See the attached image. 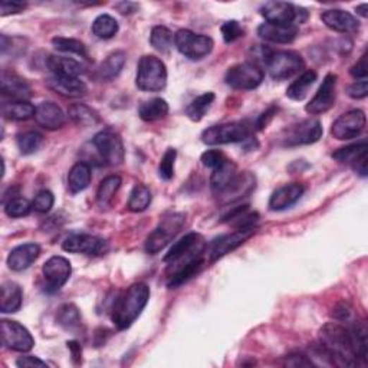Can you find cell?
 I'll list each match as a JSON object with an SVG mask.
<instances>
[{"mask_svg":"<svg viewBox=\"0 0 368 368\" xmlns=\"http://www.w3.org/2000/svg\"><path fill=\"white\" fill-rule=\"evenodd\" d=\"M285 365H288V367H311V365H315V362L311 358H308L307 355L292 354V355L286 357Z\"/></svg>","mask_w":368,"mask_h":368,"instance_id":"cell-54","label":"cell"},{"mask_svg":"<svg viewBox=\"0 0 368 368\" xmlns=\"http://www.w3.org/2000/svg\"><path fill=\"white\" fill-rule=\"evenodd\" d=\"M264 77V69L259 65L254 62H243L228 69L225 81L233 90L252 91L262 84Z\"/></svg>","mask_w":368,"mask_h":368,"instance_id":"cell-9","label":"cell"},{"mask_svg":"<svg viewBox=\"0 0 368 368\" xmlns=\"http://www.w3.org/2000/svg\"><path fill=\"white\" fill-rule=\"evenodd\" d=\"M206 247L204 242L200 243L196 249H193L190 253L184 254L181 259L176 261L174 264L168 265V288H178L183 283H186L192 278H195L204 266L206 259Z\"/></svg>","mask_w":368,"mask_h":368,"instance_id":"cell-4","label":"cell"},{"mask_svg":"<svg viewBox=\"0 0 368 368\" xmlns=\"http://www.w3.org/2000/svg\"><path fill=\"white\" fill-rule=\"evenodd\" d=\"M48 87L56 94L65 98H81L88 92V88L84 81L80 78H68L52 75L48 81Z\"/></svg>","mask_w":368,"mask_h":368,"instance_id":"cell-27","label":"cell"},{"mask_svg":"<svg viewBox=\"0 0 368 368\" xmlns=\"http://www.w3.org/2000/svg\"><path fill=\"white\" fill-rule=\"evenodd\" d=\"M365 124L367 118L361 109H351V111L340 116L334 121L333 127H331V134L340 141L352 140L361 135V133L365 128Z\"/></svg>","mask_w":368,"mask_h":368,"instance_id":"cell-17","label":"cell"},{"mask_svg":"<svg viewBox=\"0 0 368 368\" xmlns=\"http://www.w3.org/2000/svg\"><path fill=\"white\" fill-rule=\"evenodd\" d=\"M254 233H256V228H247V229H236L232 233L219 236L210 243L209 249L206 250L209 261L216 262L219 259H222L223 256L232 253L243 243H246Z\"/></svg>","mask_w":368,"mask_h":368,"instance_id":"cell-13","label":"cell"},{"mask_svg":"<svg viewBox=\"0 0 368 368\" xmlns=\"http://www.w3.org/2000/svg\"><path fill=\"white\" fill-rule=\"evenodd\" d=\"M16 144H18V149L22 154L30 156V154H35L36 152L41 150V147L44 145V135L39 134L38 131L20 133L16 137Z\"/></svg>","mask_w":368,"mask_h":368,"instance_id":"cell-43","label":"cell"},{"mask_svg":"<svg viewBox=\"0 0 368 368\" xmlns=\"http://www.w3.org/2000/svg\"><path fill=\"white\" fill-rule=\"evenodd\" d=\"M350 333H351V341H352V348H354V354L358 360L360 364H365L367 362V328L364 322H352V325L350 326Z\"/></svg>","mask_w":368,"mask_h":368,"instance_id":"cell-38","label":"cell"},{"mask_svg":"<svg viewBox=\"0 0 368 368\" xmlns=\"http://www.w3.org/2000/svg\"><path fill=\"white\" fill-rule=\"evenodd\" d=\"M44 278L49 292L59 290L70 278L72 266L70 262L63 256H52L45 262L42 268Z\"/></svg>","mask_w":368,"mask_h":368,"instance_id":"cell-18","label":"cell"},{"mask_svg":"<svg viewBox=\"0 0 368 368\" xmlns=\"http://www.w3.org/2000/svg\"><path fill=\"white\" fill-rule=\"evenodd\" d=\"M150 300V288L145 283H134L116 300L111 319L118 329L130 328L141 315Z\"/></svg>","mask_w":368,"mask_h":368,"instance_id":"cell-2","label":"cell"},{"mask_svg":"<svg viewBox=\"0 0 368 368\" xmlns=\"http://www.w3.org/2000/svg\"><path fill=\"white\" fill-rule=\"evenodd\" d=\"M152 200H153L152 190L147 186H144V184H137V186L130 193L127 207L134 213H140V211L149 209V206L152 204Z\"/></svg>","mask_w":368,"mask_h":368,"instance_id":"cell-42","label":"cell"},{"mask_svg":"<svg viewBox=\"0 0 368 368\" xmlns=\"http://www.w3.org/2000/svg\"><path fill=\"white\" fill-rule=\"evenodd\" d=\"M16 365L20 368H26V367H47L48 364L42 360H39L38 357L33 355H25L16 360Z\"/></svg>","mask_w":368,"mask_h":368,"instance_id":"cell-56","label":"cell"},{"mask_svg":"<svg viewBox=\"0 0 368 368\" xmlns=\"http://www.w3.org/2000/svg\"><path fill=\"white\" fill-rule=\"evenodd\" d=\"M337 80L338 77L336 73H328V75L324 78L319 90L305 106V111L308 114L311 116L325 114L334 106L337 98Z\"/></svg>","mask_w":368,"mask_h":368,"instance_id":"cell-15","label":"cell"},{"mask_svg":"<svg viewBox=\"0 0 368 368\" xmlns=\"http://www.w3.org/2000/svg\"><path fill=\"white\" fill-rule=\"evenodd\" d=\"M95 149L108 166H118L124 161L125 150L121 137L113 130H104L92 140Z\"/></svg>","mask_w":368,"mask_h":368,"instance_id":"cell-12","label":"cell"},{"mask_svg":"<svg viewBox=\"0 0 368 368\" xmlns=\"http://www.w3.org/2000/svg\"><path fill=\"white\" fill-rule=\"evenodd\" d=\"M48 68L51 72L56 77H68V78H78L81 73L84 72L82 65L72 59V58H65V56H49L47 61Z\"/></svg>","mask_w":368,"mask_h":368,"instance_id":"cell-31","label":"cell"},{"mask_svg":"<svg viewBox=\"0 0 368 368\" xmlns=\"http://www.w3.org/2000/svg\"><path fill=\"white\" fill-rule=\"evenodd\" d=\"M367 150H368V144L364 140L361 142H355V144L343 147V149L337 150L333 154V159L337 160L338 163L351 164L352 168L361 177H365L367 176Z\"/></svg>","mask_w":368,"mask_h":368,"instance_id":"cell-19","label":"cell"},{"mask_svg":"<svg viewBox=\"0 0 368 368\" xmlns=\"http://www.w3.org/2000/svg\"><path fill=\"white\" fill-rule=\"evenodd\" d=\"M350 73H351V77L355 78V80H360V81L367 80V75H368V70H367V54H364L360 58V61L355 65L351 66Z\"/></svg>","mask_w":368,"mask_h":368,"instance_id":"cell-53","label":"cell"},{"mask_svg":"<svg viewBox=\"0 0 368 368\" xmlns=\"http://www.w3.org/2000/svg\"><path fill=\"white\" fill-rule=\"evenodd\" d=\"M265 65L268 68L271 78L275 81L289 80L305 68L302 56L293 51L271 52Z\"/></svg>","mask_w":368,"mask_h":368,"instance_id":"cell-8","label":"cell"},{"mask_svg":"<svg viewBox=\"0 0 368 368\" xmlns=\"http://www.w3.org/2000/svg\"><path fill=\"white\" fill-rule=\"evenodd\" d=\"M275 113H276V108H275V106L269 108L268 111H265L259 118H257V121H256V128H257V130L265 128V127L268 125V123L274 118V114H275Z\"/></svg>","mask_w":368,"mask_h":368,"instance_id":"cell-57","label":"cell"},{"mask_svg":"<svg viewBox=\"0 0 368 368\" xmlns=\"http://www.w3.org/2000/svg\"><path fill=\"white\" fill-rule=\"evenodd\" d=\"M236 176H238V167L232 160L228 159L222 166H219L211 173L210 177L211 192L216 196L222 195L231 186V183L235 180Z\"/></svg>","mask_w":368,"mask_h":368,"instance_id":"cell-28","label":"cell"},{"mask_svg":"<svg viewBox=\"0 0 368 368\" xmlns=\"http://www.w3.org/2000/svg\"><path fill=\"white\" fill-rule=\"evenodd\" d=\"M222 36L226 44H232L243 36V29L238 20H228L222 25Z\"/></svg>","mask_w":368,"mask_h":368,"instance_id":"cell-49","label":"cell"},{"mask_svg":"<svg viewBox=\"0 0 368 368\" xmlns=\"http://www.w3.org/2000/svg\"><path fill=\"white\" fill-rule=\"evenodd\" d=\"M252 127L245 121H233L213 125L203 131L202 141L207 145H223L243 142L250 138Z\"/></svg>","mask_w":368,"mask_h":368,"instance_id":"cell-6","label":"cell"},{"mask_svg":"<svg viewBox=\"0 0 368 368\" xmlns=\"http://www.w3.org/2000/svg\"><path fill=\"white\" fill-rule=\"evenodd\" d=\"M135 85L145 92L163 91L167 85L166 63L154 55H144L137 65Z\"/></svg>","mask_w":368,"mask_h":368,"instance_id":"cell-3","label":"cell"},{"mask_svg":"<svg viewBox=\"0 0 368 368\" xmlns=\"http://www.w3.org/2000/svg\"><path fill=\"white\" fill-rule=\"evenodd\" d=\"M55 203V196L52 192L49 190H42L38 195H36L35 200H33V209L38 213H48Z\"/></svg>","mask_w":368,"mask_h":368,"instance_id":"cell-50","label":"cell"},{"mask_svg":"<svg viewBox=\"0 0 368 368\" xmlns=\"http://www.w3.org/2000/svg\"><path fill=\"white\" fill-rule=\"evenodd\" d=\"M0 326H2V341L6 348L18 352H29L33 348L35 340L32 334L18 321L2 319Z\"/></svg>","mask_w":368,"mask_h":368,"instance_id":"cell-14","label":"cell"},{"mask_svg":"<svg viewBox=\"0 0 368 368\" xmlns=\"http://www.w3.org/2000/svg\"><path fill=\"white\" fill-rule=\"evenodd\" d=\"M184 225H186V214L176 211L164 214L159 226L147 238L145 252L150 254L161 252L180 233Z\"/></svg>","mask_w":368,"mask_h":368,"instance_id":"cell-5","label":"cell"},{"mask_svg":"<svg viewBox=\"0 0 368 368\" xmlns=\"http://www.w3.org/2000/svg\"><path fill=\"white\" fill-rule=\"evenodd\" d=\"M317 78H318V75H317L315 70L308 69V70L302 72L301 75L288 87L286 97L289 99H292V101H302V99H305V97L308 95L309 88L315 84Z\"/></svg>","mask_w":368,"mask_h":368,"instance_id":"cell-34","label":"cell"},{"mask_svg":"<svg viewBox=\"0 0 368 368\" xmlns=\"http://www.w3.org/2000/svg\"><path fill=\"white\" fill-rule=\"evenodd\" d=\"M259 12L266 22L276 25L298 26L308 19L307 9L286 2H266Z\"/></svg>","mask_w":368,"mask_h":368,"instance_id":"cell-10","label":"cell"},{"mask_svg":"<svg viewBox=\"0 0 368 368\" xmlns=\"http://www.w3.org/2000/svg\"><path fill=\"white\" fill-rule=\"evenodd\" d=\"M127 61V55L124 51H116L109 54L106 59L98 68V78L102 81H111L117 78Z\"/></svg>","mask_w":368,"mask_h":368,"instance_id":"cell-32","label":"cell"},{"mask_svg":"<svg viewBox=\"0 0 368 368\" xmlns=\"http://www.w3.org/2000/svg\"><path fill=\"white\" fill-rule=\"evenodd\" d=\"M62 249L69 253L77 254H88V256H102L108 252L109 246L105 239L87 235V233H77L68 236L63 243Z\"/></svg>","mask_w":368,"mask_h":368,"instance_id":"cell-16","label":"cell"},{"mask_svg":"<svg viewBox=\"0 0 368 368\" xmlns=\"http://www.w3.org/2000/svg\"><path fill=\"white\" fill-rule=\"evenodd\" d=\"M35 120L42 128L55 131L65 125L66 116L58 104L52 101H45L36 106Z\"/></svg>","mask_w":368,"mask_h":368,"instance_id":"cell-20","label":"cell"},{"mask_svg":"<svg viewBox=\"0 0 368 368\" xmlns=\"http://www.w3.org/2000/svg\"><path fill=\"white\" fill-rule=\"evenodd\" d=\"M52 45L56 51L63 52V54H73L78 55L82 58H88V52H87V47L73 38H63V36H56V38L52 39Z\"/></svg>","mask_w":368,"mask_h":368,"instance_id":"cell-46","label":"cell"},{"mask_svg":"<svg viewBox=\"0 0 368 368\" xmlns=\"http://www.w3.org/2000/svg\"><path fill=\"white\" fill-rule=\"evenodd\" d=\"M200 243H203L202 235L195 233V232L184 235L181 239H178L177 242L173 243V246H171L170 250L166 253L163 261H164L167 265H171V264H174L176 261L181 259V257H183L184 254H188V253H190L193 249H196Z\"/></svg>","mask_w":368,"mask_h":368,"instance_id":"cell-29","label":"cell"},{"mask_svg":"<svg viewBox=\"0 0 368 368\" xmlns=\"http://www.w3.org/2000/svg\"><path fill=\"white\" fill-rule=\"evenodd\" d=\"M174 45L181 55L192 61H200L210 55L214 42L210 36L199 35L189 29H180L174 35Z\"/></svg>","mask_w":368,"mask_h":368,"instance_id":"cell-7","label":"cell"},{"mask_svg":"<svg viewBox=\"0 0 368 368\" xmlns=\"http://www.w3.org/2000/svg\"><path fill=\"white\" fill-rule=\"evenodd\" d=\"M41 254V247L36 243H25L15 249L8 256V266L15 272L27 269Z\"/></svg>","mask_w":368,"mask_h":368,"instance_id":"cell-25","label":"cell"},{"mask_svg":"<svg viewBox=\"0 0 368 368\" xmlns=\"http://www.w3.org/2000/svg\"><path fill=\"white\" fill-rule=\"evenodd\" d=\"M121 177L120 176H108L101 183L97 190V203L99 207H106L113 202L114 196L121 188Z\"/></svg>","mask_w":368,"mask_h":368,"instance_id":"cell-37","label":"cell"},{"mask_svg":"<svg viewBox=\"0 0 368 368\" xmlns=\"http://www.w3.org/2000/svg\"><path fill=\"white\" fill-rule=\"evenodd\" d=\"M2 95L11 98L12 101H27L32 97V90L26 80L16 75V73L4 70L2 72Z\"/></svg>","mask_w":368,"mask_h":368,"instance_id":"cell-26","label":"cell"},{"mask_svg":"<svg viewBox=\"0 0 368 368\" xmlns=\"http://www.w3.org/2000/svg\"><path fill=\"white\" fill-rule=\"evenodd\" d=\"M150 44L156 51L161 54H168L174 44V36L168 27L154 26L150 35Z\"/></svg>","mask_w":368,"mask_h":368,"instance_id":"cell-44","label":"cell"},{"mask_svg":"<svg viewBox=\"0 0 368 368\" xmlns=\"http://www.w3.org/2000/svg\"><path fill=\"white\" fill-rule=\"evenodd\" d=\"M305 189L300 183H290L276 189L269 199V209L272 211H282L295 204L304 195Z\"/></svg>","mask_w":368,"mask_h":368,"instance_id":"cell-23","label":"cell"},{"mask_svg":"<svg viewBox=\"0 0 368 368\" xmlns=\"http://www.w3.org/2000/svg\"><path fill=\"white\" fill-rule=\"evenodd\" d=\"M214 98L216 95L213 92H206V94H202L199 95L196 99H193L188 108H186V116L195 121V123H199L204 116L206 113L210 109V106L213 105L214 102Z\"/></svg>","mask_w":368,"mask_h":368,"instance_id":"cell-40","label":"cell"},{"mask_svg":"<svg viewBox=\"0 0 368 368\" xmlns=\"http://www.w3.org/2000/svg\"><path fill=\"white\" fill-rule=\"evenodd\" d=\"M319 344L328 351L334 365H360L354 354L350 326H344L338 322L325 324L319 331Z\"/></svg>","mask_w":368,"mask_h":368,"instance_id":"cell-1","label":"cell"},{"mask_svg":"<svg viewBox=\"0 0 368 368\" xmlns=\"http://www.w3.org/2000/svg\"><path fill=\"white\" fill-rule=\"evenodd\" d=\"M23 302V290L16 282H5L2 285V295H0V312L13 314L18 312Z\"/></svg>","mask_w":368,"mask_h":368,"instance_id":"cell-30","label":"cell"},{"mask_svg":"<svg viewBox=\"0 0 368 368\" xmlns=\"http://www.w3.org/2000/svg\"><path fill=\"white\" fill-rule=\"evenodd\" d=\"M322 134H324L322 124L318 120L311 118L288 127L281 135V144L283 147L309 145L319 141Z\"/></svg>","mask_w":368,"mask_h":368,"instance_id":"cell-11","label":"cell"},{"mask_svg":"<svg viewBox=\"0 0 368 368\" xmlns=\"http://www.w3.org/2000/svg\"><path fill=\"white\" fill-rule=\"evenodd\" d=\"M347 94L352 98V99H364L368 95V82L367 80L364 81H357L354 84H351L347 88Z\"/></svg>","mask_w":368,"mask_h":368,"instance_id":"cell-52","label":"cell"},{"mask_svg":"<svg viewBox=\"0 0 368 368\" xmlns=\"http://www.w3.org/2000/svg\"><path fill=\"white\" fill-rule=\"evenodd\" d=\"M120 25L116 18L109 15H99L92 23V32L99 39H111L118 33Z\"/></svg>","mask_w":368,"mask_h":368,"instance_id":"cell-41","label":"cell"},{"mask_svg":"<svg viewBox=\"0 0 368 368\" xmlns=\"http://www.w3.org/2000/svg\"><path fill=\"white\" fill-rule=\"evenodd\" d=\"M91 177H92L91 167L87 163H77L69 170L68 174V188L70 193L77 195L88 189V186L91 184Z\"/></svg>","mask_w":368,"mask_h":368,"instance_id":"cell-33","label":"cell"},{"mask_svg":"<svg viewBox=\"0 0 368 368\" xmlns=\"http://www.w3.org/2000/svg\"><path fill=\"white\" fill-rule=\"evenodd\" d=\"M367 8H368L367 4H362L361 6H357V13L361 15L362 18H367Z\"/></svg>","mask_w":368,"mask_h":368,"instance_id":"cell-60","label":"cell"},{"mask_svg":"<svg viewBox=\"0 0 368 368\" xmlns=\"http://www.w3.org/2000/svg\"><path fill=\"white\" fill-rule=\"evenodd\" d=\"M168 114V104L163 98H153L144 101L138 108V116L142 121L153 123L164 118Z\"/></svg>","mask_w":368,"mask_h":368,"instance_id":"cell-35","label":"cell"},{"mask_svg":"<svg viewBox=\"0 0 368 368\" xmlns=\"http://www.w3.org/2000/svg\"><path fill=\"white\" fill-rule=\"evenodd\" d=\"M228 160V157L219 150H207L206 153L202 154V163L203 166L214 170L219 166H222L225 161Z\"/></svg>","mask_w":368,"mask_h":368,"instance_id":"cell-51","label":"cell"},{"mask_svg":"<svg viewBox=\"0 0 368 368\" xmlns=\"http://www.w3.org/2000/svg\"><path fill=\"white\" fill-rule=\"evenodd\" d=\"M176 157H177V152L174 149H168L164 156L161 157L160 166H159V176L168 181L174 177V164H176Z\"/></svg>","mask_w":368,"mask_h":368,"instance_id":"cell-48","label":"cell"},{"mask_svg":"<svg viewBox=\"0 0 368 368\" xmlns=\"http://www.w3.org/2000/svg\"><path fill=\"white\" fill-rule=\"evenodd\" d=\"M56 321L65 329H75L81 325L80 309L73 304H65L58 309Z\"/></svg>","mask_w":368,"mask_h":368,"instance_id":"cell-45","label":"cell"},{"mask_svg":"<svg viewBox=\"0 0 368 368\" xmlns=\"http://www.w3.org/2000/svg\"><path fill=\"white\" fill-rule=\"evenodd\" d=\"M300 33L298 26H286V25H276V23H262L257 27V35L259 38L272 42V44H282L288 45L292 44L297 39V36Z\"/></svg>","mask_w":368,"mask_h":368,"instance_id":"cell-21","label":"cell"},{"mask_svg":"<svg viewBox=\"0 0 368 368\" xmlns=\"http://www.w3.org/2000/svg\"><path fill=\"white\" fill-rule=\"evenodd\" d=\"M117 9L123 15H131V13H134L138 9V5L137 4H131V2H123V4L117 5Z\"/></svg>","mask_w":368,"mask_h":368,"instance_id":"cell-58","label":"cell"},{"mask_svg":"<svg viewBox=\"0 0 368 368\" xmlns=\"http://www.w3.org/2000/svg\"><path fill=\"white\" fill-rule=\"evenodd\" d=\"M68 348L70 350L73 360H77V358L81 357V354H82L81 345H80L77 341H69V343H68Z\"/></svg>","mask_w":368,"mask_h":368,"instance_id":"cell-59","label":"cell"},{"mask_svg":"<svg viewBox=\"0 0 368 368\" xmlns=\"http://www.w3.org/2000/svg\"><path fill=\"white\" fill-rule=\"evenodd\" d=\"M256 188V178L252 173L243 171L238 173L235 180L231 183V186L217 197L222 199L225 203H233L249 196Z\"/></svg>","mask_w":368,"mask_h":368,"instance_id":"cell-24","label":"cell"},{"mask_svg":"<svg viewBox=\"0 0 368 368\" xmlns=\"http://www.w3.org/2000/svg\"><path fill=\"white\" fill-rule=\"evenodd\" d=\"M26 4L22 2H2L0 5V15L8 16V15H16L26 9Z\"/></svg>","mask_w":368,"mask_h":368,"instance_id":"cell-55","label":"cell"},{"mask_svg":"<svg viewBox=\"0 0 368 368\" xmlns=\"http://www.w3.org/2000/svg\"><path fill=\"white\" fill-rule=\"evenodd\" d=\"M69 118L81 127H92L99 123L98 114L85 104H73L68 109Z\"/></svg>","mask_w":368,"mask_h":368,"instance_id":"cell-39","label":"cell"},{"mask_svg":"<svg viewBox=\"0 0 368 368\" xmlns=\"http://www.w3.org/2000/svg\"><path fill=\"white\" fill-rule=\"evenodd\" d=\"M32 209H33V204L23 197H13L5 203V213L13 219L25 217V216L30 214Z\"/></svg>","mask_w":368,"mask_h":368,"instance_id":"cell-47","label":"cell"},{"mask_svg":"<svg viewBox=\"0 0 368 368\" xmlns=\"http://www.w3.org/2000/svg\"><path fill=\"white\" fill-rule=\"evenodd\" d=\"M36 108L29 101H11L2 105V114L11 121H27L35 117Z\"/></svg>","mask_w":368,"mask_h":368,"instance_id":"cell-36","label":"cell"},{"mask_svg":"<svg viewBox=\"0 0 368 368\" xmlns=\"http://www.w3.org/2000/svg\"><path fill=\"white\" fill-rule=\"evenodd\" d=\"M321 19L328 29L338 33H357L360 30L358 19L341 9L325 11L322 12Z\"/></svg>","mask_w":368,"mask_h":368,"instance_id":"cell-22","label":"cell"}]
</instances>
